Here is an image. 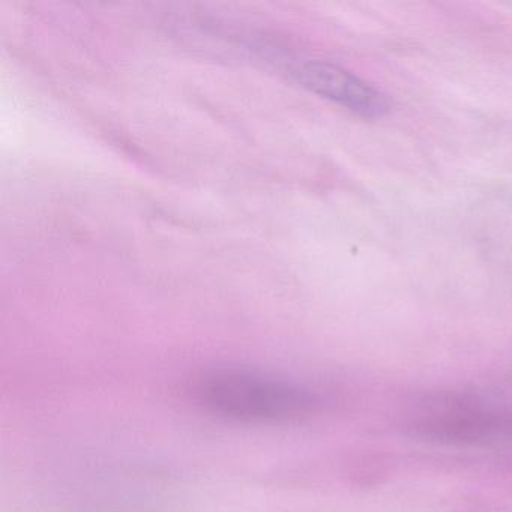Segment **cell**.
<instances>
[{
  "instance_id": "cell-1",
  "label": "cell",
  "mask_w": 512,
  "mask_h": 512,
  "mask_svg": "<svg viewBox=\"0 0 512 512\" xmlns=\"http://www.w3.org/2000/svg\"><path fill=\"white\" fill-rule=\"evenodd\" d=\"M194 395L215 415L254 424L298 421L317 406L316 395L290 380L236 368L202 374L194 383Z\"/></svg>"
},
{
  "instance_id": "cell-2",
  "label": "cell",
  "mask_w": 512,
  "mask_h": 512,
  "mask_svg": "<svg viewBox=\"0 0 512 512\" xmlns=\"http://www.w3.org/2000/svg\"><path fill=\"white\" fill-rule=\"evenodd\" d=\"M295 76L314 94L364 118H380L389 112L388 100L382 92L337 65L308 61L296 68Z\"/></svg>"
},
{
  "instance_id": "cell-3",
  "label": "cell",
  "mask_w": 512,
  "mask_h": 512,
  "mask_svg": "<svg viewBox=\"0 0 512 512\" xmlns=\"http://www.w3.org/2000/svg\"><path fill=\"white\" fill-rule=\"evenodd\" d=\"M416 433L446 442H478L512 436V415L457 406L419 419Z\"/></svg>"
}]
</instances>
